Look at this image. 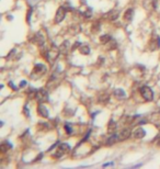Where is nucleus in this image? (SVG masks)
Returning <instances> with one entry per match:
<instances>
[{"mask_svg":"<svg viewBox=\"0 0 160 169\" xmlns=\"http://www.w3.org/2000/svg\"><path fill=\"white\" fill-rule=\"evenodd\" d=\"M139 91H141L142 97L146 101H151L154 99V91L151 90V88H149L148 86H143L139 89Z\"/></svg>","mask_w":160,"mask_h":169,"instance_id":"1","label":"nucleus"},{"mask_svg":"<svg viewBox=\"0 0 160 169\" xmlns=\"http://www.w3.org/2000/svg\"><path fill=\"white\" fill-rule=\"evenodd\" d=\"M46 71V67L43 64H35L33 71H32V78H40L41 76H43Z\"/></svg>","mask_w":160,"mask_h":169,"instance_id":"2","label":"nucleus"},{"mask_svg":"<svg viewBox=\"0 0 160 169\" xmlns=\"http://www.w3.org/2000/svg\"><path fill=\"white\" fill-rule=\"evenodd\" d=\"M61 53V48H58L55 44H52L50 48L48 50V55H49V62H54L57 59V57Z\"/></svg>","mask_w":160,"mask_h":169,"instance_id":"3","label":"nucleus"},{"mask_svg":"<svg viewBox=\"0 0 160 169\" xmlns=\"http://www.w3.org/2000/svg\"><path fill=\"white\" fill-rule=\"evenodd\" d=\"M66 12H67V10H66L65 7L58 8V10H57L55 15V23H61V22H63L64 19H65V17H66Z\"/></svg>","mask_w":160,"mask_h":169,"instance_id":"4","label":"nucleus"},{"mask_svg":"<svg viewBox=\"0 0 160 169\" xmlns=\"http://www.w3.org/2000/svg\"><path fill=\"white\" fill-rule=\"evenodd\" d=\"M36 100L40 102H47L48 101V92L45 89H38L36 91V96H35Z\"/></svg>","mask_w":160,"mask_h":169,"instance_id":"5","label":"nucleus"},{"mask_svg":"<svg viewBox=\"0 0 160 169\" xmlns=\"http://www.w3.org/2000/svg\"><path fill=\"white\" fill-rule=\"evenodd\" d=\"M31 41L33 44H36L38 46H43L44 43H45V38H44V35L41 32H38L36 34H34V36H33Z\"/></svg>","mask_w":160,"mask_h":169,"instance_id":"6","label":"nucleus"},{"mask_svg":"<svg viewBox=\"0 0 160 169\" xmlns=\"http://www.w3.org/2000/svg\"><path fill=\"white\" fill-rule=\"evenodd\" d=\"M160 47V36L159 35H155L154 38H151L150 43H149V48L150 50H156Z\"/></svg>","mask_w":160,"mask_h":169,"instance_id":"7","label":"nucleus"},{"mask_svg":"<svg viewBox=\"0 0 160 169\" xmlns=\"http://www.w3.org/2000/svg\"><path fill=\"white\" fill-rule=\"evenodd\" d=\"M37 113H38V115L42 116V118H45V119L48 118V110H47V108L44 106L43 103H40V104H38Z\"/></svg>","mask_w":160,"mask_h":169,"instance_id":"8","label":"nucleus"},{"mask_svg":"<svg viewBox=\"0 0 160 169\" xmlns=\"http://www.w3.org/2000/svg\"><path fill=\"white\" fill-rule=\"evenodd\" d=\"M132 131L129 129H124L123 131L118 134V141H126L127 138L130 137Z\"/></svg>","mask_w":160,"mask_h":169,"instance_id":"9","label":"nucleus"},{"mask_svg":"<svg viewBox=\"0 0 160 169\" xmlns=\"http://www.w3.org/2000/svg\"><path fill=\"white\" fill-rule=\"evenodd\" d=\"M133 136L135 138H137V139H141V138L146 136V131H145L143 127H138V129L133 133Z\"/></svg>","mask_w":160,"mask_h":169,"instance_id":"10","label":"nucleus"},{"mask_svg":"<svg viewBox=\"0 0 160 169\" xmlns=\"http://www.w3.org/2000/svg\"><path fill=\"white\" fill-rule=\"evenodd\" d=\"M118 14H120V12L117 10H111L110 12L105 14V18L109 19L110 21H114V20H116L118 18Z\"/></svg>","mask_w":160,"mask_h":169,"instance_id":"11","label":"nucleus"},{"mask_svg":"<svg viewBox=\"0 0 160 169\" xmlns=\"http://www.w3.org/2000/svg\"><path fill=\"white\" fill-rule=\"evenodd\" d=\"M116 122H114L113 120H111L110 122H109V124H108V134H114L115 131H116Z\"/></svg>","mask_w":160,"mask_h":169,"instance_id":"12","label":"nucleus"},{"mask_svg":"<svg viewBox=\"0 0 160 169\" xmlns=\"http://www.w3.org/2000/svg\"><path fill=\"white\" fill-rule=\"evenodd\" d=\"M133 17H134V10L133 9H127L126 11H125V13H124L123 18L125 21H127V22H129V21H132L133 20Z\"/></svg>","mask_w":160,"mask_h":169,"instance_id":"13","label":"nucleus"},{"mask_svg":"<svg viewBox=\"0 0 160 169\" xmlns=\"http://www.w3.org/2000/svg\"><path fill=\"white\" fill-rule=\"evenodd\" d=\"M113 94H114V97L117 98V99H123L125 98V92H124L123 89H115L114 91H113Z\"/></svg>","mask_w":160,"mask_h":169,"instance_id":"14","label":"nucleus"},{"mask_svg":"<svg viewBox=\"0 0 160 169\" xmlns=\"http://www.w3.org/2000/svg\"><path fill=\"white\" fill-rule=\"evenodd\" d=\"M79 52L82 54V55H88V54L90 53V47H89V45H87V44H82V45H80Z\"/></svg>","mask_w":160,"mask_h":169,"instance_id":"15","label":"nucleus"},{"mask_svg":"<svg viewBox=\"0 0 160 169\" xmlns=\"http://www.w3.org/2000/svg\"><path fill=\"white\" fill-rule=\"evenodd\" d=\"M111 40H112L111 35H109V34H103V35L100 36V42L102 44H104V45H106Z\"/></svg>","mask_w":160,"mask_h":169,"instance_id":"16","label":"nucleus"},{"mask_svg":"<svg viewBox=\"0 0 160 169\" xmlns=\"http://www.w3.org/2000/svg\"><path fill=\"white\" fill-rule=\"evenodd\" d=\"M11 147H12L11 144H9L8 142H3V143H1V145H0V150H1L2 153H6V151H8Z\"/></svg>","mask_w":160,"mask_h":169,"instance_id":"17","label":"nucleus"},{"mask_svg":"<svg viewBox=\"0 0 160 169\" xmlns=\"http://www.w3.org/2000/svg\"><path fill=\"white\" fill-rule=\"evenodd\" d=\"M69 48H70V47H69V42H68V41H65V42L61 45V52H62L63 54H67Z\"/></svg>","mask_w":160,"mask_h":169,"instance_id":"18","label":"nucleus"},{"mask_svg":"<svg viewBox=\"0 0 160 169\" xmlns=\"http://www.w3.org/2000/svg\"><path fill=\"white\" fill-rule=\"evenodd\" d=\"M58 148L59 149H62L65 154H67V153H69L70 151V146L68 144H66V143H62V144L58 145Z\"/></svg>","mask_w":160,"mask_h":169,"instance_id":"19","label":"nucleus"},{"mask_svg":"<svg viewBox=\"0 0 160 169\" xmlns=\"http://www.w3.org/2000/svg\"><path fill=\"white\" fill-rule=\"evenodd\" d=\"M109 100H110V97H109V94H103L102 96L99 97V102H101V103H103V104L108 103Z\"/></svg>","mask_w":160,"mask_h":169,"instance_id":"20","label":"nucleus"},{"mask_svg":"<svg viewBox=\"0 0 160 169\" xmlns=\"http://www.w3.org/2000/svg\"><path fill=\"white\" fill-rule=\"evenodd\" d=\"M106 45H108V48H109V50H114V48H116L117 44H116V42H115V41L112 38L111 41L106 44Z\"/></svg>","mask_w":160,"mask_h":169,"instance_id":"21","label":"nucleus"},{"mask_svg":"<svg viewBox=\"0 0 160 169\" xmlns=\"http://www.w3.org/2000/svg\"><path fill=\"white\" fill-rule=\"evenodd\" d=\"M100 28H101V24H100V22H94V23H93V25H92V32L93 33H95V32H99L100 31V30H101V29H100Z\"/></svg>","mask_w":160,"mask_h":169,"instance_id":"22","label":"nucleus"},{"mask_svg":"<svg viewBox=\"0 0 160 169\" xmlns=\"http://www.w3.org/2000/svg\"><path fill=\"white\" fill-rule=\"evenodd\" d=\"M83 17L85 18H91L92 17V9L91 8H88L86 11L83 12Z\"/></svg>","mask_w":160,"mask_h":169,"instance_id":"23","label":"nucleus"},{"mask_svg":"<svg viewBox=\"0 0 160 169\" xmlns=\"http://www.w3.org/2000/svg\"><path fill=\"white\" fill-rule=\"evenodd\" d=\"M64 154H65V153H64V151H63L62 149H59V148H58V149L56 150L55 154L53 155V157H54V158H59V157L64 156Z\"/></svg>","mask_w":160,"mask_h":169,"instance_id":"24","label":"nucleus"},{"mask_svg":"<svg viewBox=\"0 0 160 169\" xmlns=\"http://www.w3.org/2000/svg\"><path fill=\"white\" fill-rule=\"evenodd\" d=\"M38 129L40 130H47V129H49V124L48 123H38Z\"/></svg>","mask_w":160,"mask_h":169,"instance_id":"25","label":"nucleus"},{"mask_svg":"<svg viewBox=\"0 0 160 169\" xmlns=\"http://www.w3.org/2000/svg\"><path fill=\"white\" fill-rule=\"evenodd\" d=\"M64 127H65V130H66V132H67L68 135H70V134H71V126L69 125L68 123H66V124L64 125Z\"/></svg>","mask_w":160,"mask_h":169,"instance_id":"26","label":"nucleus"},{"mask_svg":"<svg viewBox=\"0 0 160 169\" xmlns=\"http://www.w3.org/2000/svg\"><path fill=\"white\" fill-rule=\"evenodd\" d=\"M32 12H33V10H32V8L28 11V15H26V21H28V23H30V21H31V14H32Z\"/></svg>","mask_w":160,"mask_h":169,"instance_id":"27","label":"nucleus"},{"mask_svg":"<svg viewBox=\"0 0 160 169\" xmlns=\"http://www.w3.org/2000/svg\"><path fill=\"white\" fill-rule=\"evenodd\" d=\"M80 45H81V44H80L79 42H76V43L74 44V46L71 47V50H76V48H77V47H79Z\"/></svg>","mask_w":160,"mask_h":169,"instance_id":"28","label":"nucleus"},{"mask_svg":"<svg viewBox=\"0 0 160 169\" xmlns=\"http://www.w3.org/2000/svg\"><path fill=\"white\" fill-rule=\"evenodd\" d=\"M24 114L28 116V118H30V112H29V109H28V106H24Z\"/></svg>","mask_w":160,"mask_h":169,"instance_id":"29","label":"nucleus"},{"mask_svg":"<svg viewBox=\"0 0 160 169\" xmlns=\"http://www.w3.org/2000/svg\"><path fill=\"white\" fill-rule=\"evenodd\" d=\"M9 86H10V87L12 88L13 90H15V89H17V88H15V86H14V85H13V83H12V81H10V82H9Z\"/></svg>","mask_w":160,"mask_h":169,"instance_id":"30","label":"nucleus"},{"mask_svg":"<svg viewBox=\"0 0 160 169\" xmlns=\"http://www.w3.org/2000/svg\"><path fill=\"white\" fill-rule=\"evenodd\" d=\"M25 85H26V81H25V80H22V82L20 83V87H24Z\"/></svg>","mask_w":160,"mask_h":169,"instance_id":"31","label":"nucleus"},{"mask_svg":"<svg viewBox=\"0 0 160 169\" xmlns=\"http://www.w3.org/2000/svg\"><path fill=\"white\" fill-rule=\"evenodd\" d=\"M112 165H113V163H108V164H104L103 167H108V166H112Z\"/></svg>","mask_w":160,"mask_h":169,"instance_id":"32","label":"nucleus"},{"mask_svg":"<svg viewBox=\"0 0 160 169\" xmlns=\"http://www.w3.org/2000/svg\"><path fill=\"white\" fill-rule=\"evenodd\" d=\"M81 1H82V2H81L82 5H85V3H86V1H85V0H81Z\"/></svg>","mask_w":160,"mask_h":169,"instance_id":"33","label":"nucleus"}]
</instances>
